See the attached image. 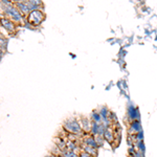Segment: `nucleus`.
Segmentation results:
<instances>
[{
	"instance_id": "nucleus-7",
	"label": "nucleus",
	"mask_w": 157,
	"mask_h": 157,
	"mask_svg": "<svg viewBox=\"0 0 157 157\" xmlns=\"http://www.w3.org/2000/svg\"><path fill=\"white\" fill-rule=\"evenodd\" d=\"M16 6L18 7V11L22 15H29L30 13V9L26 2H16Z\"/></svg>"
},
{
	"instance_id": "nucleus-10",
	"label": "nucleus",
	"mask_w": 157,
	"mask_h": 157,
	"mask_svg": "<svg viewBox=\"0 0 157 157\" xmlns=\"http://www.w3.org/2000/svg\"><path fill=\"white\" fill-rule=\"evenodd\" d=\"M129 116H130V118L133 121H137L138 117H139V113H138V110L136 108H134L133 106H130L129 107V112H128Z\"/></svg>"
},
{
	"instance_id": "nucleus-9",
	"label": "nucleus",
	"mask_w": 157,
	"mask_h": 157,
	"mask_svg": "<svg viewBox=\"0 0 157 157\" xmlns=\"http://www.w3.org/2000/svg\"><path fill=\"white\" fill-rule=\"evenodd\" d=\"M141 131V126L140 124H139L138 120L137 121H133L132 123H131V126H130V133L132 132L133 134L134 133H140Z\"/></svg>"
},
{
	"instance_id": "nucleus-13",
	"label": "nucleus",
	"mask_w": 157,
	"mask_h": 157,
	"mask_svg": "<svg viewBox=\"0 0 157 157\" xmlns=\"http://www.w3.org/2000/svg\"><path fill=\"white\" fill-rule=\"evenodd\" d=\"M2 55H3V52H2L1 48H0V60H1V58H2Z\"/></svg>"
},
{
	"instance_id": "nucleus-3",
	"label": "nucleus",
	"mask_w": 157,
	"mask_h": 157,
	"mask_svg": "<svg viewBox=\"0 0 157 157\" xmlns=\"http://www.w3.org/2000/svg\"><path fill=\"white\" fill-rule=\"evenodd\" d=\"M4 13L10 17V20H12V21L15 22L22 21V14L17 9H15L14 6H6V10H4Z\"/></svg>"
},
{
	"instance_id": "nucleus-2",
	"label": "nucleus",
	"mask_w": 157,
	"mask_h": 157,
	"mask_svg": "<svg viewBox=\"0 0 157 157\" xmlns=\"http://www.w3.org/2000/svg\"><path fill=\"white\" fill-rule=\"evenodd\" d=\"M44 18H45V15L43 14V12L40 11L39 9L30 11L29 14L27 15V20H29V22L30 24L35 25V26L41 24Z\"/></svg>"
},
{
	"instance_id": "nucleus-12",
	"label": "nucleus",
	"mask_w": 157,
	"mask_h": 157,
	"mask_svg": "<svg viewBox=\"0 0 157 157\" xmlns=\"http://www.w3.org/2000/svg\"><path fill=\"white\" fill-rule=\"evenodd\" d=\"M78 157H94V156L90 155V154L86 153V152H84V151H81L80 154H78Z\"/></svg>"
},
{
	"instance_id": "nucleus-6",
	"label": "nucleus",
	"mask_w": 157,
	"mask_h": 157,
	"mask_svg": "<svg viewBox=\"0 0 157 157\" xmlns=\"http://www.w3.org/2000/svg\"><path fill=\"white\" fill-rule=\"evenodd\" d=\"M0 23H1V25L4 27V29L9 30V32L12 33V32H14V30H15V24L13 23L12 20L6 19V18H1V19H0Z\"/></svg>"
},
{
	"instance_id": "nucleus-1",
	"label": "nucleus",
	"mask_w": 157,
	"mask_h": 157,
	"mask_svg": "<svg viewBox=\"0 0 157 157\" xmlns=\"http://www.w3.org/2000/svg\"><path fill=\"white\" fill-rule=\"evenodd\" d=\"M63 128H64V131H66L67 133L75 134V135L78 136H83V134H84L81 123L75 118H69V120L65 121L64 124H63Z\"/></svg>"
},
{
	"instance_id": "nucleus-11",
	"label": "nucleus",
	"mask_w": 157,
	"mask_h": 157,
	"mask_svg": "<svg viewBox=\"0 0 157 157\" xmlns=\"http://www.w3.org/2000/svg\"><path fill=\"white\" fill-rule=\"evenodd\" d=\"M90 120L92 121V123L102 124V116H101L100 112H98V111H93L92 114H91Z\"/></svg>"
},
{
	"instance_id": "nucleus-4",
	"label": "nucleus",
	"mask_w": 157,
	"mask_h": 157,
	"mask_svg": "<svg viewBox=\"0 0 157 157\" xmlns=\"http://www.w3.org/2000/svg\"><path fill=\"white\" fill-rule=\"evenodd\" d=\"M103 136H104V139H105L106 141H108V143H110V144L114 143V131H113L112 126L105 129Z\"/></svg>"
},
{
	"instance_id": "nucleus-5",
	"label": "nucleus",
	"mask_w": 157,
	"mask_h": 157,
	"mask_svg": "<svg viewBox=\"0 0 157 157\" xmlns=\"http://www.w3.org/2000/svg\"><path fill=\"white\" fill-rule=\"evenodd\" d=\"M80 123H81V126H82V129H83V131H84V133H90L92 121H91L90 118L83 117Z\"/></svg>"
},
{
	"instance_id": "nucleus-8",
	"label": "nucleus",
	"mask_w": 157,
	"mask_h": 157,
	"mask_svg": "<svg viewBox=\"0 0 157 157\" xmlns=\"http://www.w3.org/2000/svg\"><path fill=\"white\" fill-rule=\"evenodd\" d=\"M81 146V149H82V151L86 152V153L90 154V155L97 157L98 156V149L97 148H93V147H90V146H87V145H84V144H80Z\"/></svg>"
}]
</instances>
